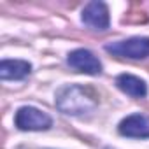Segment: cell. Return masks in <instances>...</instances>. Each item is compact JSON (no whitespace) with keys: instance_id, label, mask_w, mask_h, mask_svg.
<instances>
[{"instance_id":"1","label":"cell","mask_w":149,"mask_h":149,"mask_svg":"<svg viewBox=\"0 0 149 149\" xmlns=\"http://www.w3.org/2000/svg\"><path fill=\"white\" fill-rule=\"evenodd\" d=\"M56 107L67 116H86L98 107V97L91 88L68 84L56 93Z\"/></svg>"},{"instance_id":"2","label":"cell","mask_w":149,"mask_h":149,"mask_svg":"<svg viewBox=\"0 0 149 149\" xmlns=\"http://www.w3.org/2000/svg\"><path fill=\"white\" fill-rule=\"evenodd\" d=\"M14 125L23 132H46L53 126V119L47 112L37 107H19L14 114Z\"/></svg>"},{"instance_id":"3","label":"cell","mask_w":149,"mask_h":149,"mask_svg":"<svg viewBox=\"0 0 149 149\" xmlns=\"http://www.w3.org/2000/svg\"><path fill=\"white\" fill-rule=\"evenodd\" d=\"M105 51L130 60H144L149 56V37H130L125 40H116L105 46Z\"/></svg>"},{"instance_id":"4","label":"cell","mask_w":149,"mask_h":149,"mask_svg":"<svg viewBox=\"0 0 149 149\" xmlns=\"http://www.w3.org/2000/svg\"><path fill=\"white\" fill-rule=\"evenodd\" d=\"M67 63L70 68L88 74V76H98V74H102L100 60L88 49H74L72 53H68Z\"/></svg>"},{"instance_id":"5","label":"cell","mask_w":149,"mask_h":149,"mask_svg":"<svg viewBox=\"0 0 149 149\" xmlns=\"http://www.w3.org/2000/svg\"><path fill=\"white\" fill-rule=\"evenodd\" d=\"M81 19L86 26L93 28V30H98V32H104L109 28L111 25V16H109V7L107 4L104 2H90L84 9H83V14H81Z\"/></svg>"},{"instance_id":"6","label":"cell","mask_w":149,"mask_h":149,"mask_svg":"<svg viewBox=\"0 0 149 149\" xmlns=\"http://www.w3.org/2000/svg\"><path fill=\"white\" fill-rule=\"evenodd\" d=\"M118 132L123 137H130V139H149V118L142 114L126 116L119 123Z\"/></svg>"},{"instance_id":"7","label":"cell","mask_w":149,"mask_h":149,"mask_svg":"<svg viewBox=\"0 0 149 149\" xmlns=\"http://www.w3.org/2000/svg\"><path fill=\"white\" fill-rule=\"evenodd\" d=\"M32 72V65L25 60H2L0 61V79L21 81Z\"/></svg>"},{"instance_id":"8","label":"cell","mask_w":149,"mask_h":149,"mask_svg":"<svg viewBox=\"0 0 149 149\" xmlns=\"http://www.w3.org/2000/svg\"><path fill=\"white\" fill-rule=\"evenodd\" d=\"M116 86L123 93H126L133 98H144L147 95L146 81H142L137 76H132V74H121V76H118L116 77Z\"/></svg>"}]
</instances>
